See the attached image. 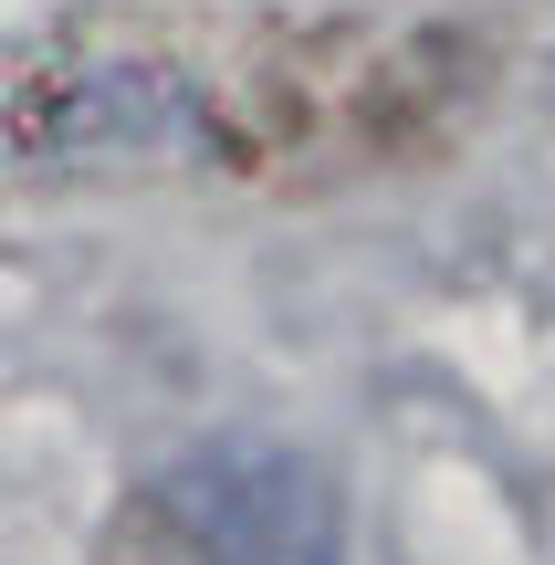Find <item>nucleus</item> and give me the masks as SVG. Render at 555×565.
<instances>
[{
    "label": "nucleus",
    "instance_id": "nucleus-2",
    "mask_svg": "<svg viewBox=\"0 0 555 565\" xmlns=\"http://www.w3.org/2000/svg\"><path fill=\"white\" fill-rule=\"evenodd\" d=\"M137 524L168 565H335L325 471L273 440H210L168 461L147 482Z\"/></svg>",
    "mask_w": 555,
    "mask_h": 565
},
{
    "label": "nucleus",
    "instance_id": "nucleus-1",
    "mask_svg": "<svg viewBox=\"0 0 555 565\" xmlns=\"http://www.w3.org/2000/svg\"><path fill=\"white\" fill-rule=\"evenodd\" d=\"M451 95H461V42L440 32H314L273 53L242 84V105L210 126L263 168H356L430 137Z\"/></svg>",
    "mask_w": 555,
    "mask_h": 565
},
{
    "label": "nucleus",
    "instance_id": "nucleus-3",
    "mask_svg": "<svg viewBox=\"0 0 555 565\" xmlns=\"http://www.w3.org/2000/svg\"><path fill=\"white\" fill-rule=\"evenodd\" d=\"M200 95H189L168 63H95V74H63L53 95L21 116V158H53V168H84V158H168V147L200 137Z\"/></svg>",
    "mask_w": 555,
    "mask_h": 565
}]
</instances>
